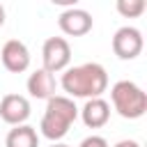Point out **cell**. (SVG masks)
<instances>
[{
	"instance_id": "obj_1",
	"label": "cell",
	"mask_w": 147,
	"mask_h": 147,
	"mask_svg": "<svg viewBox=\"0 0 147 147\" xmlns=\"http://www.w3.org/2000/svg\"><path fill=\"white\" fill-rule=\"evenodd\" d=\"M62 90L69 99H96L108 90V74L99 62H85L78 67H69L60 78Z\"/></svg>"
},
{
	"instance_id": "obj_2",
	"label": "cell",
	"mask_w": 147,
	"mask_h": 147,
	"mask_svg": "<svg viewBox=\"0 0 147 147\" xmlns=\"http://www.w3.org/2000/svg\"><path fill=\"white\" fill-rule=\"evenodd\" d=\"M76 119H78V106L74 103V99H69L64 94H55L46 101V110H44L41 124H39L41 136L48 138L51 142H60L69 133V129Z\"/></svg>"
},
{
	"instance_id": "obj_3",
	"label": "cell",
	"mask_w": 147,
	"mask_h": 147,
	"mask_svg": "<svg viewBox=\"0 0 147 147\" xmlns=\"http://www.w3.org/2000/svg\"><path fill=\"white\" fill-rule=\"evenodd\" d=\"M110 101L124 119H138L147 113V94L133 80H117L110 87Z\"/></svg>"
},
{
	"instance_id": "obj_4",
	"label": "cell",
	"mask_w": 147,
	"mask_h": 147,
	"mask_svg": "<svg viewBox=\"0 0 147 147\" xmlns=\"http://www.w3.org/2000/svg\"><path fill=\"white\" fill-rule=\"evenodd\" d=\"M41 62L48 74H60L64 69H69L71 62V46L64 37H48L41 46Z\"/></svg>"
},
{
	"instance_id": "obj_5",
	"label": "cell",
	"mask_w": 147,
	"mask_h": 147,
	"mask_svg": "<svg viewBox=\"0 0 147 147\" xmlns=\"http://www.w3.org/2000/svg\"><path fill=\"white\" fill-rule=\"evenodd\" d=\"M142 46H145L142 32L133 25H122L113 34V53L119 60H136L142 53Z\"/></svg>"
},
{
	"instance_id": "obj_6",
	"label": "cell",
	"mask_w": 147,
	"mask_h": 147,
	"mask_svg": "<svg viewBox=\"0 0 147 147\" xmlns=\"http://www.w3.org/2000/svg\"><path fill=\"white\" fill-rule=\"evenodd\" d=\"M57 25L64 34L69 37H83L92 30L94 25V18L87 9H80V7H69L64 9L60 16H57Z\"/></svg>"
},
{
	"instance_id": "obj_7",
	"label": "cell",
	"mask_w": 147,
	"mask_h": 147,
	"mask_svg": "<svg viewBox=\"0 0 147 147\" xmlns=\"http://www.w3.org/2000/svg\"><path fill=\"white\" fill-rule=\"evenodd\" d=\"M30 113H32L30 101L23 94H5L0 99V117H2V122L11 124V126L25 124Z\"/></svg>"
},
{
	"instance_id": "obj_8",
	"label": "cell",
	"mask_w": 147,
	"mask_h": 147,
	"mask_svg": "<svg viewBox=\"0 0 147 147\" xmlns=\"http://www.w3.org/2000/svg\"><path fill=\"white\" fill-rule=\"evenodd\" d=\"M0 60L7 71L23 74L30 67V51L21 39H9V41H5V46L0 51Z\"/></svg>"
},
{
	"instance_id": "obj_9",
	"label": "cell",
	"mask_w": 147,
	"mask_h": 147,
	"mask_svg": "<svg viewBox=\"0 0 147 147\" xmlns=\"http://www.w3.org/2000/svg\"><path fill=\"white\" fill-rule=\"evenodd\" d=\"M78 117L83 119V124L87 129H101L110 119V103L106 99H101V96L87 99L83 103V108H78Z\"/></svg>"
},
{
	"instance_id": "obj_10",
	"label": "cell",
	"mask_w": 147,
	"mask_h": 147,
	"mask_svg": "<svg viewBox=\"0 0 147 147\" xmlns=\"http://www.w3.org/2000/svg\"><path fill=\"white\" fill-rule=\"evenodd\" d=\"M25 87H28V92H30L32 99H46L48 101L51 96H55L57 83H55V76L53 74H48L46 69H37V71H32L28 76Z\"/></svg>"
},
{
	"instance_id": "obj_11",
	"label": "cell",
	"mask_w": 147,
	"mask_h": 147,
	"mask_svg": "<svg viewBox=\"0 0 147 147\" xmlns=\"http://www.w3.org/2000/svg\"><path fill=\"white\" fill-rule=\"evenodd\" d=\"M5 147H39V133L30 124L14 126L5 138Z\"/></svg>"
},
{
	"instance_id": "obj_12",
	"label": "cell",
	"mask_w": 147,
	"mask_h": 147,
	"mask_svg": "<svg viewBox=\"0 0 147 147\" xmlns=\"http://www.w3.org/2000/svg\"><path fill=\"white\" fill-rule=\"evenodd\" d=\"M145 9H147L145 0H117V11L124 18H138Z\"/></svg>"
},
{
	"instance_id": "obj_13",
	"label": "cell",
	"mask_w": 147,
	"mask_h": 147,
	"mask_svg": "<svg viewBox=\"0 0 147 147\" xmlns=\"http://www.w3.org/2000/svg\"><path fill=\"white\" fill-rule=\"evenodd\" d=\"M78 147H108V140H106L103 136H94V133H92V136L83 138Z\"/></svg>"
},
{
	"instance_id": "obj_14",
	"label": "cell",
	"mask_w": 147,
	"mask_h": 147,
	"mask_svg": "<svg viewBox=\"0 0 147 147\" xmlns=\"http://www.w3.org/2000/svg\"><path fill=\"white\" fill-rule=\"evenodd\" d=\"M113 147H142L138 140H119V142H115Z\"/></svg>"
},
{
	"instance_id": "obj_15",
	"label": "cell",
	"mask_w": 147,
	"mask_h": 147,
	"mask_svg": "<svg viewBox=\"0 0 147 147\" xmlns=\"http://www.w3.org/2000/svg\"><path fill=\"white\" fill-rule=\"evenodd\" d=\"M2 25H5V7L0 5V28H2Z\"/></svg>"
},
{
	"instance_id": "obj_16",
	"label": "cell",
	"mask_w": 147,
	"mask_h": 147,
	"mask_svg": "<svg viewBox=\"0 0 147 147\" xmlns=\"http://www.w3.org/2000/svg\"><path fill=\"white\" fill-rule=\"evenodd\" d=\"M51 147H71V145H64V142H53Z\"/></svg>"
}]
</instances>
